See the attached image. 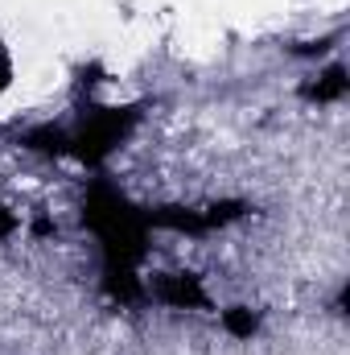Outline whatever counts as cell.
<instances>
[{"mask_svg": "<svg viewBox=\"0 0 350 355\" xmlns=\"http://www.w3.org/2000/svg\"><path fill=\"white\" fill-rule=\"evenodd\" d=\"M223 327H227L235 339H252L256 327H260V318H256L248 306H231V310H223Z\"/></svg>", "mask_w": 350, "mask_h": 355, "instance_id": "6da1fadb", "label": "cell"}, {"mask_svg": "<svg viewBox=\"0 0 350 355\" xmlns=\"http://www.w3.org/2000/svg\"><path fill=\"white\" fill-rule=\"evenodd\" d=\"M12 83V58H8V50L0 46V91Z\"/></svg>", "mask_w": 350, "mask_h": 355, "instance_id": "7a4b0ae2", "label": "cell"}]
</instances>
